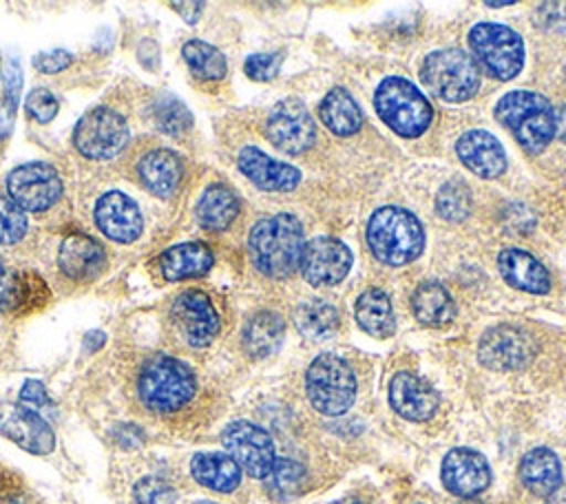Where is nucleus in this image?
I'll return each mask as SVG.
<instances>
[{"mask_svg":"<svg viewBox=\"0 0 566 504\" xmlns=\"http://www.w3.org/2000/svg\"><path fill=\"white\" fill-rule=\"evenodd\" d=\"M442 484L453 495L471 500L491 484V466L486 458L473 449H451L442 460Z\"/></svg>","mask_w":566,"mask_h":504,"instance_id":"15","label":"nucleus"},{"mask_svg":"<svg viewBox=\"0 0 566 504\" xmlns=\"http://www.w3.org/2000/svg\"><path fill=\"white\" fill-rule=\"evenodd\" d=\"M7 188L11 195V201L22 210H31V212H42L51 208L62 192L57 172L42 161L13 168L7 179Z\"/></svg>","mask_w":566,"mask_h":504,"instance_id":"11","label":"nucleus"},{"mask_svg":"<svg viewBox=\"0 0 566 504\" xmlns=\"http://www.w3.org/2000/svg\"><path fill=\"white\" fill-rule=\"evenodd\" d=\"M155 119H157V126L161 130L172 133V135L186 130L192 124V117H190L188 108L175 97H161L155 104Z\"/></svg>","mask_w":566,"mask_h":504,"instance_id":"36","label":"nucleus"},{"mask_svg":"<svg viewBox=\"0 0 566 504\" xmlns=\"http://www.w3.org/2000/svg\"><path fill=\"white\" fill-rule=\"evenodd\" d=\"M71 53L62 51V49H55V51H46V53H38L33 57V64L38 71L42 73H57L62 69H66L71 64Z\"/></svg>","mask_w":566,"mask_h":504,"instance_id":"43","label":"nucleus"},{"mask_svg":"<svg viewBox=\"0 0 566 504\" xmlns=\"http://www.w3.org/2000/svg\"><path fill=\"white\" fill-rule=\"evenodd\" d=\"M192 477L206 489L230 493L241 482V469L228 453H197L190 460Z\"/></svg>","mask_w":566,"mask_h":504,"instance_id":"27","label":"nucleus"},{"mask_svg":"<svg viewBox=\"0 0 566 504\" xmlns=\"http://www.w3.org/2000/svg\"><path fill=\"white\" fill-rule=\"evenodd\" d=\"M268 484V491L279 497V500H287L294 497L305 482V469L303 464H298L296 460H287V458H276V462L272 464L270 473L263 477Z\"/></svg>","mask_w":566,"mask_h":504,"instance_id":"35","label":"nucleus"},{"mask_svg":"<svg viewBox=\"0 0 566 504\" xmlns=\"http://www.w3.org/2000/svg\"><path fill=\"white\" fill-rule=\"evenodd\" d=\"M367 243L378 261L402 265L422 252L424 232L416 214L398 206H385L367 223Z\"/></svg>","mask_w":566,"mask_h":504,"instance_id":"2","label":"nucleus"},{"mask_svg":"<svg viewBox=\"0 0 566 504\" xmlns=\"http://www.w3.org/2000/svg\"><path fill=\"white\" fill-rule=\"evenodd\" d=\"M172 9L179 11L186 22H195L203 9V2H172Z\"/></svg>","mask_w":566,"mask_h":504,"instance_id":"46","label":"nucleus"},{"mask_svg":"<svg viewBox=\"0 0 566 504\" xmlns=\"http://www.w3.org/2000/svg\"><path fill=\"white\" fill-rule=\"evenodd\" d=\"M356 321L369 336H391L396 329V318L389 296L376 287L365 290L356 301Z\"/></svg>","mask_w":566,"mask_h":504,"instance_id":"29","label":"nucleus"},{"mask_svg":"<svg viewBox=\"0 0 566 504\" xmlns=\"http://www.w3.org/2000/svg\"><path fill=\"white\" fill-rule=\"evenodd\" d=\"M184 60L199 80H221L226 75V57L221 51L201 40L184 44Z\"/></svg>","mask_w":566,"mask_h":504,"instance_id":"34","label":"nucleus"},{"mask_svg":"<svg viewBox=\"0 0 566 504\" xmlns=\"http://www.w3.org/2000/svg\"><path fill=\"white\" fill-rule=\"evenodd\" d=\"M520 480L535 495L548 497L555 489L562 486L559 458L546 447L531 449L520 462Z\"/></svg>","mask_w":566,"mask_h":504,"instance_id":"25","label":"nucleus"},{"mask_svg":"<svg viewBox=\"0 0 566 504\" xmlns=\"http://www.w3.org/2000/svg\"><path fill=\"white\" fill-rule=\"evenodd\" d=\"M268 139L283 153L301 155L314 144V122L310 111L298 99H283L276 104L265 124Z\"/></svg>","mask_w":566,"mask_h":504,"instance_id":"13","label":"nucleus"},{"mask_svg":"<svg viewBox=\"0 0 566 504\" xmlns=\"http://www.w3.org/2000/svg\"><path fill=\"white\" fill-rule=\"evenodd\" d=\"M221 442L239 469L252 477H265L276 462L274 442L268 431L248 420L230 422L221 433Z\"/></svg>","mask_w":566,"mask_h":504,"instance_id":"9","label":"nucleus"},{"mask_svg":"<svg viewBox=\"0 0 566 504\" xmlns=\"http://www.w3.org/2000/svg\"><path fill=\"white\" fill-rule=\"evenodd\" d=\"M128 139V128L122 115L111 108H93L75 126L73 141L75 148L91 159H111L115 157Z\"/></svg>","mask_w":566,"mask_h":504,"instance_id":"10","label":"nucleus"},{"mask_svg":"<svg viewBox=\"0 0 566 504\" xmlns=\"http://www.w3.org/2000/svg\"><path fill=\"white\" fill-rule=\"evenodd\" d=\"M142 183L157 197H170L181 179V161L172 150L157 148L146 153L137 166Z\"/></svg>","mask_w":566,"mask_h":504,"instance_id":"26","label":"nucleus"},{"mask_svg":"<svg viewBox=\"0 0 566 504\" xmlns=\"http://www.w3.org/2000/svg\"><path fill=\"white\" fill-rule=\"evenodd\" d=\"M318 115L336 135H352L363 124V111L345 88H332L321 102Z\"/></svg>","mask_w":566,"mask_h":504,"instance_id":"30","label":"nucleus"},{"mask_svg":"<svg viewBox=\"0 0 566 504\" xmlns=\"http://www.w3.org/2000/svg\"><path fill=\"white\" fill-rule=\"evenodd\" d=\"M294 323H296L298 332L307 338H327L338 327V314H336L334 305L314 298V301H307L296 307Z\"/></svg>","mask_w":566,"mask_h":504,"instance_id":"33","label":"nucleus"},{"mask_svg":"<svg viewBox=\"0 0 566 504\" xmlns=\"http://www.w3.org/2000/svg\"><path fill=\"white\" fill-rule=\"evenodd\" d=\"M197 391L195 374L188 365L170 356L150 358L139 374L137 393L157 413H172L188 405Z\"/></svg>","mask_w":566,"mask_h":504,"instance_id":"4","label":"nucleus"},{"mask_svg":"<svg viewBox=\"0 0 566 504\" xmlns=\"http://www.w3.org/2000/svg\"><path fill=\"white\" fill-rule=\"evenodd\" d=\"M546 504H566V486L555 489V491L548 495V502H546Z\"/></svg>","mask_w":566,"mask_h":504,"instance_id":"48","label":"nucleus"},{"mask_svg":"<svg viewBox=\"0 0 566 504\" xmlns=\"http://www.w3.org/2000/svg\"><path fill=\"white\" fill-rule=\"evenodd\" d=\"M455 153L460 161L475 172L478 177L493 179L500 177L506 168V157L502 144L486 130H469L464 133L458 144Z\"/></svg>","mask_w":566,"mask_h":504,"instance_id":"21","label":"nucleus"},{"mask_svg":"<svg viewBox=\"0 0 566 504\" xmlns=\"http://www.w3.org/2000/svg\"><path fill=\"white\" fill-rule=\"evenodd\" d=\"M305 391L316 411L340 416L356 398V376L340 356L321 354L305 371Z\"/></svg>","mask_w":566,"mask_h":504,"instance_id":"6","label":"nucleus"},{"mask_svg":"<svg viewBox=\"0 0 566 504\" xmlns=\"http://www.w3.org/2000/svg\"><path fill=\"white\" fill-rule=\"evenodd\" d=\"M285 323L274 312L254 314L243 329V347L252 358H265L283 343Z\"/></svg>","mask_w":566,"mask_h":504,"instance_id":"28","label":"nucleus"},{"mask_svg":"<svg viewBox=\"0 0 566 504\" xmlns=\"http://www.w3.org/2000/svg\"><path fill=\"white\" fill-rule=\"evenodd\" d=\"M137 504H175V489L161 477H144L135 484Z\"/></svg>","mask_w":566,"mask_h":504,"instance_id":"39","label":"nucleus"},{"mask_svg":"<svg viewBox=\"0 0 566 504\" xmlns=\"http://www.w3.org/2000/svg\"><path fill=\"white\" fill-rule=\"evenodd\" d=\"M95 221L108 239L119 243L135 241L144 225L137 203L119 190H111L99 197L95 206Z\"/></svg>","mask_w":566,"mask_h":504,"instance_id":"18","label":"nucleus"},{"mask_svg":"<svg viewBox=\"0 0 566 504\" xmlns=\"http://www.w3.org/2000/svg\"><path fill=\"white\" fill-rule=\"evenodd\" d=\"M389 402L398 416L411 422L429 420L438 409L436 389L411 371H398L389 382Z\"/></svg>","mask_w":566,"mask_h":504,"instance_id":"19","label":"nucleus"},{"mask_svg":"<svg viewBox=\"0 0 566 504\" xmlns=\"http://www.w3.org/2000/svg\"><path fill=\"white\" fill-rule=\"evenodd\" d=\"M469 46L473 62L495 80H511L522 71L524 42L511 27L480 22L469 31Z\"/></svg>","mask_w":566,"mask_h":504,"instance_id":"8","label":"nucleus"},{"mask_svg":"<svg viewBox=\"0 0 566 504\" xmlns=\"http://www.w3.org/2000/svg\"><path fill=\"white\" fill-rule=\"evenodd\" d=\"M237 214H239V199L226 186H210L197 203V219L208 230L228 228Z\"/></svg>","mask_w":566,"mask_h":504,"instance_id":"31","label":"nucleus"},{"mask_svg":"<svg viewBox=\"0 0 566 504\" xmlns=\"http://www.w3.org/2000/svg\"><path fill=\"white\" fill-rule=\"evenodd\" d=\"M239 170L261 190H270V192H285L298 186L301 175L296 168H292L290 164L276 161L272 157H268L263 150L259 148H243L239 153Z\"/></svg>","mask_w":566,"mask_h":504,"instance_id":"20","label":"nucleus"},{"mask_svg":"<svg viewBox=\"0 0 566 504\" xmlns=\"http://www.w3.org/2000/svg\"><path fill=\"white\" fill-rule=\"evenodd\" d=\"M555 135L566 141V106H559L555 113Z\"/></svg>","mask_w":566,"mask_h":504,"instance_id":"47","label":"nucleus"},{"mask_svg":"<svg viewBox=\"0 0 566 504\" xmlns=\"http://www.w3.org/2000/svg\"><path fill=\"white\" fill-rule=\"evenodd\" d=\"M254 265L274 279L290 276L305 250L303 228L292 214H274L254 223L248 239Z\"/></svg>","mask_w":566,"mask_h":504,"instance_id":"1","label":"nucleus"},{"mask_svg":"<svg viewBox=\"0 0 566 504\" xmlns=\"http://www.w3.org/2000/svg\"><path fill=\"white\" fill-rule=\"evenodd\" d=\"M27 232V217L20 206L11 199L0 195V243L9 245L24 237Z\"/></svg>","mask_w":566,"mask_h":504,"instance_id":"37","label":"nucleus"},{"mask_svg":"<svg viewBox=\"0 0 566 504\" xmlns=\"http://www.w3.org/2000/svg\"><path fill=\"white\" fill-rule=\"evenodd\" d=\"M281 60H283L281 53H254V55H250L245 60L243 69H245V75L250 80L268 82V80H272L279 73Z\"/></svg>","mask_w":566,"mask_h":504,"instance_id":"41","label":"nucleus"},{"mask_svg":"<svg viewBox=\"0 0 566 504\" xmlns=\"http://www.w3.org/2000/svg\"><path fill=\"white\" fill-rule=\"evenodd\" d=\"M420 75L436 97L451 104L473 97L480 86L478 64L460 49H442L427 55Z\"/></svg>","mask_w":566,"mask_h":504,"instance_id":"7","label":"nucleus"},{"mask_svg":"<svg viewBox=\"0 0 566 504\" xmlns=\"http://www.w3.org/2000/svg\"><path fill=\"white\" fill-rule=\"evenodd\" d=\"M0 433L38 455H44L55 447V435L49 422L24 405L0 402Z\"/></svg>","mask_w":566,"mask_h":504,"instance_id":"16","label":"nucleus"},{"mask_svg":"<svg viewBox=\"0 0 566 504\" xmlns=\"http://www.w3.org/2000/svg\"><path fill=\"white\" fill-rule=\"evenodd\" d=\"M537 22L548 31L566 33V2H546L537 9Z\"/></svg>","mask_w":566,"mask_h":504,"instance_id":"42","label":"nucleus"},{"mask_svg":"<svg viewBox=\"0 0 566 504\" xmlns=\"http://www.w3.org/2000/svg\"><path fill=\"white\" fill-rule=\"evenodd\" d=\"M20 400H22V405L27 407H33V411L38 413V409H42V407H51V400H49V396H46V391H44V385L42 382H38V380H27L24 382V387H22V391H20Z\"/></svg>","mask_w":566,"mask_h":504,"instance_id":"45","label":"nucleus"},{"mask_svg":"<svg viewBox=\"0 0 566 504\" xmlns=\"http://www.w3.org/2000/svg\"><path fill=\"white\" fill-rule=\"evenodd\" d=\"M436 203H438V212L447 221H460V219L467 217L471 201H469V195H467L462 183H447L438 192Z\"/></svg>","mask_w":566,"mask_h":504,"instance_id":"38","label":"nucleus"},{"mask_svg":"<svg viewBox=\"0 0 566 504\" xmlns=\"http://www.w3.org/2000/svg\"><path fill=\"white\" fill-rule=\"evenodd\" d=\"M172 318L192 347H206L219 332V316L203 292H184L172 303Z\"/></svg>","mask_w":566,"mask_h":504,"instance_id":"17","label":"nucleus"},{"mask_svg":"<svg viewBox=\"0 0 566 504\" xmlns=\"http://www.w3.org/2000/svg\"><path fill=\"white\" fill-rule=\"evenodd\" d=\"M57 263L66 276L86 281V279L97 276L104 270L106 252L97 241L75 234V237L64 239V243L60 248Z\"/></svg>","mask_w":566,"mask_h":504,"instance_id":"23","label":"nucleus"},{"mask_svg":"<svg viewBox=\"0 0 566 504\" xmlns=\"http://www.w3.org/2000/svg\"><path fill=\"white\" fill-rule=\"evenodd\" d=\"M24 108H27L29 117H33L40 124H46L57 113V99H55V95L51 91L35 88V91L29 93V97L24 102Z\"/></svg>","mask_w":566,"mask_h":504,"instance_id":"40","label":"nucleus"},{"mask_svg":"<svg viewBox=\"0 0 566 504\" xmlns=\"http://www.w3.org/2000/svg\"><path fill=\"white\" fill-rule=\"evenodd\" d=\"M537 351L535 340L511 325H497L484 332L478 345V356L482 365L497 369V371H509V369H520L526 367Z\"/></svg>","mask_w":566,"mask_h":504,"instance_id":"12","label":"nucleus"},{"mask_svg":"<svg viewBox=\"0 0 566 504\" xmlns=\"http://www.w3.org/2000/svg\"><path fill=\"white\" fill-rule=\"evenodd\" d=\"M460 504H482V502H478V500L471 497V500H464V502H460Z\"/></svg>","mask_w":566,"mask_h":504,"instance_id":"49","label":"nucleus"},{"mask_svg":"<svg viewBox=\"0 0 566 504\" xmlns=\"http://www.w3.org/2000/svg\"><path fill=\"white\" fill-rule=\"evenodd\" d=\"M22 294L18 276H9L0 263V309H9L13 303L18 305Z\"/></svg>","mask_w":566,"mask_h":504,"instance_id":"44","label":"nucleus"},{"mask_svg":"<svg viewBox=\"0 0 566 504\" xmlns=\"http://www.w3.org/2000/svg\"><path fill=\"white\" fill-rule=\"evenodd\" d=\"M495 117L531 155L542 153L555 137V111L548 99L537 93H506L495 106Z\"/></svg>","mask_w":566,"mask_h":504,"instance_id":"3","label":"nucleus"},{"mask_svg":"<svg viewBox=\"0 0 566 504\" xmlns=\"http://www.w3.org/2000/svg\"><path fill=\"white\" fill-rule=\"evenodd\" d=\"M352 265L349 248L332 237H316L305 243L301 256V272L312 285H334L345 279Z\"/></svg>","mask_w":566,"mask_h":504,"instance_id":"14","label":"nucleus"},{"mask_svg":"<svg viewBox=\"0 0 566 504\" xmlns=\"http://www.w3.org/2000/svg\"><path fill=\"white\" fill-rule=\"evenodd\" d=\"M413 314L420 323L438 327L455 316V305L440 283L427 281L413 292Z\"/></svg>","mask_w":566,"mask_h":504,"instance_id":"32","label":"nucleus"},{"mask_svg":"<svg viewBox=\"0 0 566 504\" xmlns=\"http://www.w3.org/2000/svg\"><path fill=\"white\" fill-rule=\"evenodd\" d=\"M199 504H212V502H199Z\"/></svg>","mask_w":566,"mask_h":504,"instance_id":"50","label":"nucleus"},{"mask_svg":"<svg viewBox=\"0 0 566 504\" xmlns=\"http://www.w3.org/2000/svg\"><path fill=\"white\" fill-rule=\"evenodd\" d=\"M212 252L199 241L179 243L159 256V270L166 281H181L203 276L212 267Z\"/></svg>","mask_w":566,"mask_h":504,"instance_id":"24","label":"nucleus"},{"mask_svg":"<svg viewBox=\"0 0 566 504\" xmlns=\"http://www.w3.org/2000/svg\"><path fill=\"white\" fill-rule=\"evenodd\" d=\"M374 104L380 119L400 137L422 135L433 119L427 97L405 77H385L376 88Z\"/></svg>","mask_w":566,"mask_h":504,"instance_id":"5","label":"nucleus"},{"mask_svg":"<svg viewBox=\"0 0 566 504\" xmlns=\"http://www.w3.org/2000/svg\"><path fill=\"white\" fill-rule=\"evenodd\" d=\"M497 267L504 281L515 290H524L533 294H546L551 290V276L546 267L524 250L509 248L500 252Z\"/></svg>","mask_w":566,"mask_h":504,"instance_id":"22","label":"nucleus"}]
</instances>
